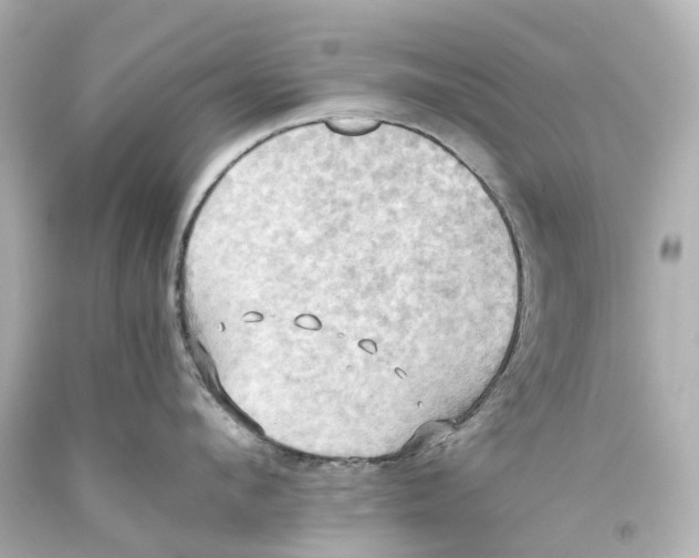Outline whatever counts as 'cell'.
Returning <instances> with one entry per match:
<instances>
[{
	"instance_id": "cell-1",
	"label": "cell",
	"mask_w": 699,
	"mask_h": 558,
	"mask_svg": "<svg viewBox=\"0 0 699 558\" xmlns=\"http://www.w3.org/2000/svg\"><path fill=\"white\" fill-rule=\"evenodd\" d=\"M229 302L284 395L353 409L406 395L460 352L456 297L434 246L331 224L233 249Z\"/></svg>"
}]
</instances>
